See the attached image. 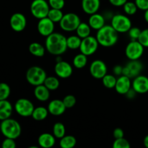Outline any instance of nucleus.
Returning <instances> with one entry per match:
<instances>
[{
    "label": "nucleus",
    "instance_id": "39448f33",
    "mask_svg": "<svg viewBox=\"0 0 148 148\" xmlns=\"http://www.w3.org/2000/svg\"><path fill=\"white\" fill-rule=\"evenodd\" d=\"M80 23L81 20L77 14L73 12H69L64 14L63 17L59 22V25L64 31L72 32L76 30Z\"/></svg>",
    "mask_w": 148,
    "mask_h": 148
},
{
    "label": "nucleus",
    "instance_id": "49530a36",
    "mask_svg": "<svg viewBox=\"0 0 148 148\" xmlns=\"http://www.w3.org/2000/svg\"><path fill=\"white\" fill-rule=\"evenodd\" d=\"M136 94H137V92H136L135 90H134L132 88L131 89H130V90H129L128 92H127V93L125 94V95H126V96L127 97V98L132 99V98H134V96H135Z\"/></svg>",
    "mask_w": 148,
    "mask_h": 148
},
{
    "label": "nucleus",
    "instance_id": "f257e3e1",
    "mask_svg": "<svg viewBox=\"0 0 148 148\" xmlns=\"http://www.w3.org/2000/svg\"><path fill=\"white\" fill-rule=\"evenodd\" d=\"M46 49L49 53L54 56H60L68 49L66 38L59 33H53L46 37Z\"/></svg>",
    "mask_w": 148,
    "mask_h": 148
},
{
    "label": "nucleus",
    "instance_id": "a211bd4d",
    "mask_svg": "<svg viewBox=\"0 0 148 148\" xmlns=\"http://www.w3.org/2000/svg\"><path fill=\"white\" fill-rule=\"evenodd\" d=\"M47 108L49 114L56 116L62 115L66 109L63 101L59 99H55L51 101L48 105Z\"/></svg>",
    "mask_w": 148,
    "mask_h": 148
},
{
    "label": "nucleus",
    "instance_id": "20e7f679",
    "mask_svg": "<svg viewBox=\"0 0 148 148\" xmlns=\"http://www.w3.org/2000/svg\"><path fill=\"white\" fill-rule=\"evenodd\" d=\"M46 77V71L38 66H31L26 72V79L30 85L35 87L44 83Z\"/></svg>",
    "mask_w": 148,
    "mask_h": 148
},
{
    "label": "nucleus",
    "instance_id": "2f4dec72",
    "mask_svg": "<svg viewBox=\"0 0 148 148\" xmlns=\"http://www.w3.org/2000/svg\"><path fill=\"white\" fill-rule=\"evenodd\" d=\"M66 129L64 125L61 122L55 123L53 127V134L57 139H61L65 135Z\"/></svg>",
    "mask_w": 148,
    "mask_h": 148
},
{
    "label": "nucleus",
    "instance_id": "9b49d317",
    "mask_svg": "<svg viewBox=\"0 0 148 148\" xmlns=\"http://www.w3.org/2000/svg\"><path fill=\"white\" fill-rule=\"evenodd\" d=\"M143 69V64L138 60H130V62L123 66L122 75L127 76L130 79L137 77L140 75Z\"/></svg>",
    "mask_w": 148,
    "mask_h": 148
},
{
    "label": "nucleus",
    "instance_id": "473e14b6",
    "mask_svg": "<svg viewBox=\"0 0 148 148\" xmlns=\"http://www.w3.org/2000/svg\"><path fill=\"white\" fill-rule=\"evenodd\" d=\"M117 79L116 78V77L113 75H106L102 78L103 84L104 86L107 88H114L116 86V83Z\"/></svg>",
    "mask_w": 148,
    "mask_h": 148
},
{
    "label": "nucleus",
    "instance_id": "412c9836",
    "mask_svg": "<svg viewBox=\"0 0 148 148\" xmlns=\"http://www.w3.org/2000/svg\"><path fill=\"white\" fill-rule=\"evenodd\" d=\"M88 24L92 29L98 30L105 25V18L101 14H98L96 12L90 14V17L88 20Z\"/></svg>",
    "mask_w": 148,
    "mask_h": 148
},
{
    "label": "nucleus",
    "instance_id": "c03bdc74",
    "mask_svg": "<svg viewBox=\"0 0 148 148\" xmlns=\"http://www.w3.org/2000/svg\"><path fill=\"white\" fill-rule=\"evenodd\" d=\"M113 72L115 75H118V76H121L122 75L123 72V66L121 65H116L113 68Z\"/></svg>",
    "mask_w": 148,
    "mask_h": 148
},
{
    "label": "nucleus",
    "instance_id": "09e8293b",
    "mask_svg": "<svg viewBox=\"0 0 148 148\" xmlns=\"http://www.w3.org/2000/svg\"><path fill=\"white\" fill-rule=\"evenodd\" d=\"M144 17H145V21L148 23V10H145V11Z\"/></svg>",
    "mask_w": 148,
    "mask_h": 148
},
{
    "label": "nucleus",
    "instance_id": "f8f14e48",
    "mask_svg": "<svg viewBox=\"0 0 148 148\" xmlns=\"http://www.w3.org/2000/svg\"><path fill=\"white\" fill-rule=\"evenodd\" d=\"M90 73L95 79H102L107 74L106 64L100 59L93 61L90 66Z\"/></svg>",
    "mask_w": 148,
    "mask_h": 148
},
{
    "label": "nucleus",
    "instance_id": "7ed1b4c3",
    "mask_svg": "<svg viewBox=\"0 0 148 148\" xmlns=\"http://www.w3.org/2000/svg\"><path fill=\"white\" fill-rule=\"evenodd\" d=\"M0 130L3 135L7 138H18L21 134V127L18 121L12 119H7L1 121Z\"/></svg>",
    "mask_w": 148,
    "mask_h": 148
},
{
    "label": "nucleus",
    "instance_id": "ea45409f",
    "mask_svg": "<svg viewBox=\"0 0 148 148\" xmlns=\"http://www.w3.org/2000/svg\"><path fill=\"white\" fill-rule=\"evenodd\" d=\"M142 30L137 27H132L128 31L129 36L132 40H138Z\"/></svg>",
    "mask_w": 148,
    "mask_h": 148
},
{
    "label": "nucleus",
    "instance_id": "f03ea898",
    "mask_svg": "<svg viewBox=\"0 0 148 148\" xmlns=\"http://www.w3.org/2000/svg\"><path fill=\"white\" fill-rule=\"evenodd\" d=\"M118 32L111 25H104L98 30L96 38L98 43L103 47H111L118 41Z\"/></svg>",
    "mask_w": 148,
    "mask_h": 148
},
{
    "label": "nucleus",
    "instance_id": "1a4fd4ad",
    "mask_svg": "<svg viewBox=\"0 0 148 148\" xmlns=\"http://www.w3.org/2000/svg\"><path fill=\"white\" fill-rule=\"evenodd\" d=\"M34 108L35 107L33 103L26 98H20L14 104V109L16 112L23 117L31 116Z\"/></svg>",
    "mask_w": 148,
    "mask_h": 148
},
{
    "label": "nucleus",
    "instance_id": "c756f323",
    "mask_svg": "<svg viewBox=\"0 0 148 148\" xmlns=\"http://www.w3.org/2000/svg\"><path fill=\"white\" fill-rule=\"evenodd\" d=\"M82 38L79 36H71L69 37L66 38V43H67V47L70 49H79Z\"/></svg>",
    "mask_w": 148,
    "mask_h": 148
},
{
    "label": "nucleus",
    "instance_id": "393cba45",
    "mask_svg": "<svg viewBox=\"0 0 148 148\" xmlns=\"http://www.w3.org/2000/svg\"><path fill=\"white\" fill-rule=\"evenodd\" d=\"M49 113L48 108L43 106H39L34 108V111H33L31 116L36 121H43L47 118Z\"/></svg>",
    "mask_w": 148,
    "mask_h": 148
},
{
    "label": "nucleus",
    "instance_id": "de8ad7c7",
    "mask_svg": "<svg viewBox=\"0 0 148 148\" xmlns=\"http://www.w3.org/2000/svg\"><path fill=\"white\" fill-rule=\"evenodd\" d=\"M143 143H144V145L145 146V147L147 148H148V134L147 136H145V137L144 138V141H143Z\"/></svg>",
    "mask_w": 148,
    "mask_h": 148
},
{
    "label": "nucleus",
    "instance_id": "ddd939ff",
    "mask_svg": "<svg viewBox=\"0 0 148 148\" xmlns=\"http://www.w3.org/2000/svg\"><path fill=\"white\" fill-rule=\"evenodd\" d=\"M10 26L12 29L16 32H21L27 25V20L22 13L17 12L13 14L10 18Z\"/></svg>",
    "mask_w": 148,
    "mask_h": 148
},
{
    "label": "nucleus",
    "instance_id": "4c0bfd02",
    "mask_svg": "<svg viewBox=\"0 0 148 148\" xmlns=\"http://www.w3.org/2000/svg\"><path fill=\"white\" fill-rule=\"evenodd\" d=\"M138 41L144 47L148 48V28L142 30L140 37L138 38Z\"/></svg>",
    "mask_w": 148,
    "mask_h": 148
},
{
    "label": "nucleus",
    "instance_id": "9d476101",
    "mask_svg": "<svg viewBox=\"0 0 148 148\" xmlns=\"http://www.w3.org/2000/svg\"><path fill=\"white\" fill-rule=\"evenodd\" d=\"M98 46H99V43H98L96 37L95 38L93 36H89L82 39V42H81L80 46H79V50H80L81 53L86 55L87 56H90L96 52V51L98 50Z\"/></svg>",
    "mask_w": 148,
    "mask_h": 148
},
{
    "label": "nucleus",
    "instance_id": "6e6552de",
    "mask_svg": "<svg viewBox=\"0 0 148 148\" xmlns=\"http://www.w3.org/2000/svg\"><path fill=\"white\" fill-rule=\"evenodd\" d=\"M144 48L138 40H132L126 47L125 54L130 60H138L144 53Z\"/></svg>",
    "mask_w": 148,
    "mask_h": 148
},
{
    "label": "nucleus",
    "instance_id": "7c9ffc66",
    "mask_svg": "<svg viewBox=\"0 0 148 148\" xmlns=\"http://www.w3.org/2000/svg\"><path fill=\"white\" fill-rule=\"evenodd\" d=\"M64 14L62 12V10H58V9H53L51 8L49 12L47 17L50 19L54 23H59L63 17Z\"/></svg>",
    "mask_w": 148,
    "mask_h": 148
},
{
    "label": "nucleus",
    "instance_id": "58836bf2",
    "mask_svg": "<svg viewBox=\"0 0 148 148\" xmlns=\"http://www.w3.org/2000/svg\"><path fill=\"white\" fill-rule=\"evenodd\" d=\"M49 4L51 8L62 10L65 5L64 0H49Z\"/></svg>",
    "mask_w": 148,
    "mask_h": 148
},
{
    "label": "nucleus",
    "instance_id": "e433bc0d",
    "mask_svg": "<svg viewBox=\"0 0 148 148\" xmlns=\"http://www.w3.org/2000/svg\"><path fill=\"white\" fill-rule=\"evenodd\" d=\"M66 108H71L76 104V98L73 95H67L62 100Z\"/></svg>",
    "mask_w": 148,
    "mask_h": 148
},
{
    "label": "nucleus",
    "instance_id": "dca6fc26",
    "mask_svg": "<svg viewBox=\"0 0 148 148\" xmlns=\"http://www.w3.org/2000/svg\"><path fill=\"white\" fill-rule=\"evenodd\" d=\"M132 88L137 93L145 94L148 92V77L145 75H138L134 78Z\"/></svg>",
    "mask_w": 148,
    "mask_h": 148
},
{
    "label": "nucleus",
    "instance_id": "b1692460",
    "mask_svg": "<svg viewBox=\"0 0 148 148\" xmlns=\"http://www.w3.org/2000/svg\"><path fill=\"white\" fill-rule=\"evenodd\" d=\"M28 49L30 53L37 57H43L45 54V51H46L44 46H42L40 43H38V42H33V43H30Z\"/></svg>",
    "mask_w": 148,
    "mask_h": 148
},
{
    "label": "nucleus",
    "instance_id": "f704fd0d",
    "mask_svg": "<svg viewBox=\"0 0 148 148\" xmlns=\"http://www.w3.org/2000/svg\"><path fill=\"white\" fill-rule=\"evenodd\" d=\"M10 95V88L7 83L0 82V101L7 100Z\"/></svg>",
    "mask_w": 148,
    "mask_h": 148
},
{
    "label": "nucleus",
    "instance_id": "c9c22d12",
    "mask_svg": "<svg viewBox=\"0 0 148 148\" xmlns=\"http://www.w3.org/2000/svg\"><path fill=\"white\" fill-rule=\"evenodd\" d=\"M113 147L114 148H130V144L128 140L125 138L115 139L114 142L113 143Z\"/></svg>",
    "mask_w": 148,
    "mask_h": 148
},
{
    "label": "nucleus",
    "instance_id": "a878e982",
    "mask_svg": "<svg viewBox=\"0 0 148 148\" xmlns=\"http://www.w3.org/2000/svg\"><path fill=\"white\" fill-rule=\"evenodd\" d=\"M77 144V140L72 135H64L60 139L59 145L62 148H72Z\"/></svg>",
    "mask_w": 148,
    "mask_h": 148
},
{
    "label": "nucleus",
    "instance_id": "79ce46f5",
    "mask_svg": "<svg viewBox=\"0 0 148 148\" xmlns=\"http://www.w3.org/2000/svg\"><path fill=\"white\" fill-rule=\"evenodd\" d=\"M134 2L139 10L143 11L148 10V0H135Z\"/></svg>",
    "mask_w": 148,
    "mask_h": 148
},
{
    "label": "nucleus",
    "instance_id": "423d86ee",
    "mask_svg": "<svg viewBox=\"0 0 148 148\" xmlns=\"http://www.w3.org/2000/svg\"><path fill=\"white\" fill-rule=\"evenodd\" d=\"M49 10L50 6L46 0H33L30 4L32 15L39 20L47 17Z\"/></svg>",
    "mask_w": 148,
    "mask_h": 148
},
{
    "label": "nucleus",
    "instance_id": "bb28decb",
    "mask_svg": "<svg viewBox=\"0 0 148 148\" xmlns=\"http://www.w3.org/2000/svg\"><path fill=\"white\" fill-rule=\"evenodd\" d=\"M91 31V27L89 24H87L85 23H80L77 28L76 29L77 35L81 38H85L90 36Z\"/></svg>",
    "mask_w": 148,
    "mask_h": 148
},
{
    "label": "nucleus",
    "instance_id": "a18cd8bd",
    "mask_svg": "<svg viewBox=\"0 0 148 148\" xmlns=\"http://www.w3.org/2000/svg\"><path fill=\"white\" fill-rule=\"evenodd\" d=\"M127 1V0H109V2L115 7H121L124 6V4Z\"/></svg>",
    "mask_w": 148,
    "mask_h": 148
},
{
    "label": "nucleus",
    "instance_id": "0eeeda50",
    "mask_svg": "<svg viewBox=\"0 0 148 148\" xmlns=\"http://www.w3.org/2000/svg\"><path fill=\"white\" fill-rule=\"evenodd\" d=\"M111 25L118 33H127L132 27V22L127 16L118 14L112 17Z\"/></svg>",
    "mask_w": 148,
    "mask_h": 148
},
{
    "label": "nucleus",
    "instance_id": "f3484780",
    "mask_svg": "<svg viewBox=\"0 0 148 148\" xmlns=\"http://www.w3.org/2000/svg\"><path fill=\"white\" fill-rule=\"evenodd\" d=\"M114 88L118 93L125 95L132 88L131 79L125 75H121L119 77L117 78L116 83Z\"/></svg>",
    "mask_w": 148,
    "mask_h": 148
},
{
    "label": "nucleus",
    "instance_id": "a19ab883",
    "mask_svg": "<svg viewBox=\"0 0 148 148\" xmlns=\"http://www.w3.org/2000/svg\"><path fill=\"white\" fill-rule=\"evenodd\" d=\"M1 147L3 148H15L16 143L14 142V139L7 138L6 137L5 140L3 141Z\"/></svg>",
    "mask_w": 148,
    "mask_h": 148
},
{
    "label": "nucleus",
    "instance_id": "6ab92c4d",
    "mask_svg": "<svg viewBox=\"0 0 148 148\" xmlns=\"http://www.w3.org/2000/svg\"><path fill=\"white\" fill-rule=\"evenodd\" d=\"M100 6H101L100 0H82V10L86 14H95L98 11Z\"/></svg>",
    "mask_w": 148,
    "mask_h": 148
},
{
    "label": "nucleus",
    "instance_id": "2eb2a0df",
    "mask_svg": "<svg viewBox=\"0 0 148 148\" xmlns=\"http://www.w3.org/2000/svg\"><path fill=\"white\" fill-rule=\"evenodd\" d=\"M54 72L59 77L66 79L72 75L73 69L72 66L65 61H60L56 62L54 66Z\"/></svg>",
    "mask_w": 148,
    "mask_h": 148
},
{
    "label": "nucleus",
    "instance_id": "72a5a7b5",
    "mask_svg": "<svg viewBox=\"0 0 148 148\" xmlns=\"http://www.w3.org/2000/svg\"><path fill=\"white\" fill-rule=\"evenodd\" d=\"M123 7H124V12L128 15H134L138 10L135 2H132V1H127Z\"/></svg>",
    "mask_w": 148,
    "mask_h": 148
},
{
    "label": "nucleus",
    "instance_id": "aec40b11",
    "mask_svg": "<svg viewBox=\"0 0 148 148\" xmlns=\"http://www.w3.org/2000/svg\"><path fill=\"white\" fill-rule=\"evenodd\" d=\"M56 137L53 134L50 133H43L40 134L38 139V143L40 147L43 148L52 147L56 143Z\"/></svg>",
    "mask_w": 148,
    "mask_h": 148
},
{
    "label": "nucleus",
    "instance_id": "4468645a",
    "mask_svg": "<svg viewBox=\"0 0 148 148\" xmlns=\"http://www.w3.org/2000/svg\"><path fill=\"white\" fill-rule=\"evenodd\" d=\"M37 29L38 33L41 36L47 37L53 33L54 30V23L48 17L40 19L38 23Z\"/></svg>",
    "mask_w": 148,
    "mask_h": 148
},
{
    "label": "nucleus",
    "instance_id": "37998d69",
    "mask_svg": "<svg viewBox=\"0 0 148 148\" xmlns=\"http://www.w3.org/2000/svg\"><path fill=\"white\" fill-rule=\"evenodd\" d=\"M113 136H114V139L122 138L124 136V131L121 128H116L113 132Z\"/></svg>",
    "mask_w": 148,
    "mask_h": 148
},
{
    "label": "nucleus",
    "instance_id": "cd10ccee",
    "mask_svg": "<svg viewBox=\"0 0 148 148\" xmlns=\"http://www.w3.org/2000/svg\"><path fill=\"white\" fill-rule=\"evenodd\" d=\"M88 63V58L86 55L82 53L77 54L73 59V65L77 69H82Z\"/></svg>",
    "mask_w": 148,
    "mask_h": 148
},
{
    "label": "nucleus",
    "instance_id": "c85d7f7f",
    "mask_svg": "<svg viewBox=\"0 0 148 148\" xmlns=\"http://www.w3.org/2000/svg\"><path fill=\"white\" fill-rule=\"evenodd\" d=\"M43 85L49 90H56L59 88L60 82L57 77L53 76L47 77L44 81Z\"/></svg>",
    "mask_w": 148,
    "mask_h": 148
},
{
    "label": "nucleus",
    "instance_id": "4be33fe9",
    "mask_svg": "<svg viewBox=\"0 0 148 148\" xmlns=\"http://www.w3.org/2000/svg\"><path fill=\"white\" fill-rule=\"evenodd\" d=\"M12 110V106L7 100L0 101V121L10 118Z\"/></svg>",
    "mask_w": 148,
    "mask_h": 148
},
{
    "label": "nucleus",
    "instance_id": "5701e85b",
    "mask_svg": "<svg viewBox=\"0 0 148 148\" xmlns=\"http://www.w3.org/2000/svg\"><path fill=\"white\" fill-rule=\"evenodd\" d=\"M34 95L40 101H47L50 97V90L43 84L36 86L34 90Z\"/></svg>",
    "mask_w": 148,
    "mask_h": 148
}]
</instances>
